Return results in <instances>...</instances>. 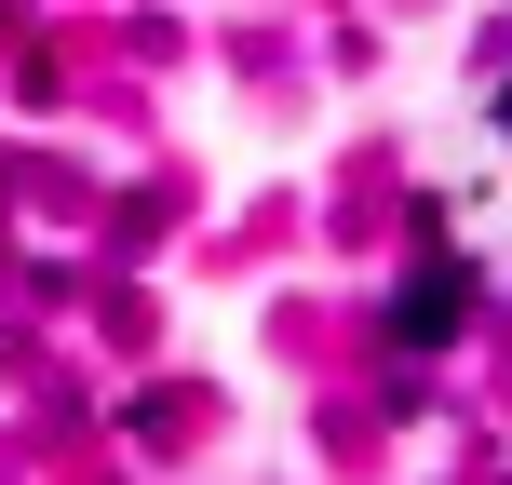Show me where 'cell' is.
<instances>
[{"label": "cell", "instance_id": "6da1fadb", "mask_svg": "<svg viewBox=\"0 0 512 485\" xmlns=\"http://www.w3.org/2000/svg\"><path fill=\"white\" fill-rule=\"evenodd\" d=\"M445 324H459V283L432 270V283H418V297H405V337H445Z\"/></svg>", "mask_w": 512, "mask_h": 485}, {"label": "cell", "instance_id": "7a4b0ae2", "mask_svg": "<svg viewBox=\"0 0 512 485\" xmlns=\"http://www.w3.org/2000/svg\"><path fill=\"white\" fill-rule=\"evenodd\" d=\"M499 135H512V81H499Z\"/></svg>", "mask_w": 512, "mask_h": 485}]
</instances>
